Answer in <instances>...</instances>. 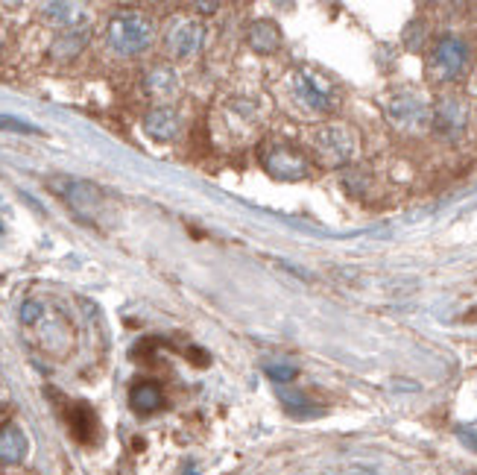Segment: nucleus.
Returning a JSON list of instances; mask_svg holds the SVG:
<instances>
[{
  "label": "nucleus",
  "instance_id": "1",
  "mask_svg": "<svg viewBox=\"0 0 477 475\" xmlns=\"http://www.w3.org/2000/svg\"><path fill=\"white\" fill-rule=\"evenodd\" d=\"M152 39H155V24L143 13H117L106 27L108 48L120 53V57H135V53L147 50Z\"/></svg>",
  "mask_w": 477,
  "mask_h": 475
},
{
  "label": "nucleus",
  "instance_id": "2",
  "mask_svg": "<svg viewBox=\"0 0 477 475\" xmlns=\"http://www.w3.org/2000/svg\"><path fill=\"white\" fill-rule=\"evenodd\" d=\"M469 57H472L469 44H465L460 36H442L437 41L434 53H430V74L442 83L457 80V76L465 71V65H469Z\"/></svg>",
  "mask_w": 477,
  "mask_h": 475
},
{
  "label": "nucleus",
  "instance_id": "3",
  "mask_svg": "<svg viewBox=\"0 0 477 475\" xmlns=\"http://www.w3.org/2000/svg\"><path fill=\"white\" fill-rule=\"evenodd\" d=\"M310 147H314L317 159L337 168V164H346L354 156V136L346 127H319L310 132Z\"/></svg>",
  "mask_w": 477,
  "mask_h": 475
},
{
  "label": "nucleus",
  "instance_id": "4",
  "mask_svg": "<svg viewBox=\"0 0 477 475\" xmlns=\"http://www.w3.org/2000/svg\"><path fill=\"white\" fill-rule=\"evenodd\" d=\"M264 171H267L273 180L282 182H296L308 176V159L302 150H296L293 145H273L264 150Z\"/></svg>",
  "mask_w": 477,
  "mask_h": 475
},
{
  "label": "nucleus",
  "instance_id": "5",
  "mask_svg": "<svg viewBox=\"0 0 477 475\" xmlns=\"http://www.w3.org/2000/svg\"><path fill=\"white\" fill-rule=\"evenodd\" d=\"M293 92H296L299 101L310 109H317V112H328V109H334V103H337L334 85H331L328 80H323V76L314 74V71H299L293 76Z\"/></svg>",
  "mask_w": 477,
  "mask_h": 475
},
{
  "label": "nucleus",
  "instance_id": "6",
  "mask_svg": "<svg viewBox=\"0 0 477 475\" xmlns=\"http://www.w3.org/2000/svg\"><path fill=\"white\" fill-rule=\"evenodd\" d=\"M203 24L199 21H179L170 32H168V48L176 59H191L194 53L203 48Z\"/></svg>",
  "mask_w": 477,
  "mask_h": 475
},
{
  "label": "nucleus",
  "instance_id": "7",
  "mask_svg": "<svg viewBox=\"0 0 477 475\" xmlns=\"http://www.w3.org/2000/svg\"><path fill=\"white\" fill-rule=\"evenodd\" d=\"M62 194L68 197V203H71L82 217H88V220H94V212H97V208H103V203H106L97 185H91V182H80V180H74V182H68V185H62Z\"/></svg>",
  "mask_w": 477,
  "mask_h": 475
},
{
  "label": "nucleus",
  "instance_id": "8",
  "mask_svg": "<svg viewBox=\"0 0 477 475\" xmlns=\"http://www.w3.org/2000/svg\"><path fill=\"white\" fill-rule=\"evenodd\" d=\"M30 452V440L18 423L0 426V461L4 463H21Z\"/></svg>",
  "mask_w": 477,
  "mask_h": 475
},
{
  "label": "nucleus",
  "instance_id": "9",
  "mask_svg": "<svg viewBox=\"0 0 477 475\" xmlns=\"http://www.w3.org/2000/svg\"><path fill=\"white\" fill-rule=\"evenodd\" d=\"M143 129H147V136L155 141H170L176 138V132H179V115H176L170 106L150 109L147 118H143Z\"/></svg>",
  "mask_w": 477,
  "mask_h": 475
},
{
  "label": "nucleus",
  "instance_id": "10",
  "mask_svg": "<svg viewBox=\"0 0 477 475\" xmlns=\"http://www.w3.org/2000/svg\"><path fill=\"white\" fill-rule=\"evenodd\" d=\"M247 44L255 53H273V50H279V44H282V30L267 18L252 21L247 30Z\"/></svg>",
  "mask_w": 477,
  "mask_h": 475
},
{
  "label": "nucleus",
  "instance_id": "11",
  "mask_svg": "<svg viewBox=\"0 0 477 475\" xmlns=\"http://www.w3.org/2000/svg\"><path fill=\"white\" fill-rule=\"evenodd\" d=\"M129 405L135 414L147 417V414H155L164 405V393L155 382H138L135 388L129 391Z\"/></svg>",
  "mask_w": 477,
  "mask_h": 475
},
{
  "label": "nucleus",
  "instance_id": "12",
  "mask_svg": "<svg viewBox=\"0 0 477 475\" xmlns=\"http://www.w3.org/2000/svg\"><path fill=\"white\" fill-rule=\"evenodd\" d=\"M390 118L398 127H421V120H425V103L410 94L395 97L390 103Z\"/></svg>",
  "mask_w": 477,
  "mask_h": 475
},
{
  "label": "nucleus",
  "instance_id": "13",
  "mask_svg": "<svg viewBox=\"0 0 477 475\" xmlns=\"http://www.w3.org/2000/svg\"><path fill=\"white\" fill-rule=\"evenodd\" d=\"M434 124H437L439 132H448V136H454V132H460L465 127V106L460 101H454V97H448V101H442L437 106Z\"/></svg>",
  "mask_w": 477,
  "mask_h": 475
},
{
  "label": "nucleus",
  "instance_id": "14",
  "mask_svg": "<svg viewBox=\"0 0 477 475\" xmlns=\"http://www.w3.org/2000/svg\"><path fill=\"white\" fill-rule=\"evenodd\" d=\"M85 41H88V32L85 30H71V32H65V36L56 39V44H53V53L62 59H71L76 57L82 48H85Z\"/></svg>",
  "mask_w": 477,
  "mask_h": 475
},
{
  "label": "nucleus",
  "instance_id": "15",
  "mask_svg": "<svg viewBox=\"0 0 477 475\" xmlns=\"http://www.w3.org/2000/svg\"><path fill=\"white\" fill-rule=\"evenodd\" d=\"M176 85H179V80H176L173 68H164L161 65V68L147 74V92H152V94H173Z\"/></svg>",
  "mask_w": 477,
  "mask_h": 475
},
{
  "label": "nucleus",
  "instance_id": "16",
  "mask_svg": "<svg viewBox=\"0 0 477 475\" xmlns=\"http://www.w3.org/2000/svg\"><path fill=\"white\" fill-rule=\"evenodd\" d=\"M44 13H48L50 21H56V24H65V27H76L82 21V6H76V4H48Z\"/></svg>",
  "mask_w": 477,
  "mask_h": 475
},
{
  "label": "nucleus",
  "instance_id": "17",
  "mask_svg": "<svg viewBox=\"0 0 477 475\" xmlns=\"http://www.w3.org/2000/svg\"><path fill=\"white\" fill-rule=\"evenodd\" d=\"M282 396V402L291 408V411H299V414H314V405H310L308 400H305V393H293V391H282L279 393Z\"/></svg>",
  "mask_w": 477,
  "mask_h": 475
},
{
  "label": "nucleus",
  "instance_id": "18",
  "mask_svg": "<svg viewBox=\"0 0 477 475\" xmlns=\"http://www.w3.org/2000/svg\"><path fill=\"white\" fill-rule=\"evenodd\" d=\"M44 317V305L39 300H27L24 308H21V320H24L27 326H39Z\"/></svg>",
  "mask_w": 477,
  "mask_h": 475
},
{
  "label": "nucleus",
  "instance_id": "19",
  "mask_svg": "<svg viewBox=\"0 0 477 475\" xmlns=\"http://www.w3.org/2000/svg\"><path fill=\"white\" fill-rule=\"evenodd\" d=\"M296 367H291V364H273V367H267V375L273 382H279V384H287V382H293L296 379Z\"/></svg>",
  "mask_w": 477,
  "mask_h": 475
},
{
  "label": "nucleus",
  "instance_id": "20",
  "mask_svg": "<svg viewBox=\"0 0 477 475\" xmlns=\"http://www.w3.org/2000/svg\"><path fill=\"white\" fill-rule=\"evenodd\" d=\"M0 129H15L21 132V136H36V127H30L24 124V120H18V118H6V115H0Z\"/></svg>",
  "mask_w": 477,
  "mask_h": 475
},
{
  "label": "nucleus",
  "instance_id": "21",
  "mask_svg": "<svg viewBox=\"0 0 477 475\" xmlns=\"http://www.w3.org/2000/svg\"><path fill=\"white\" fill-rule=\"evenodd\" d=\"M460 437L465 440V446H472L477 452V432H460Z\"/></svg>",
  "mask_w": 477,
  "mask_h": 475
},
{
  "label": "nucleus",
  "instance_id": "22",
  "mask_svg": "<svg viewBox=\"0 0 477 475\" xmlns=\"http://www.w3.org/2000/svg\"><path fill=\"white\" fill-rule=\"evenodd\" d=\"M196 9H199V13H214V9H217V4H199Z\"/></svg>",
  "mask_w": 477,
  "mask_h": 475
},
{
  "label": "nucleus",
  "instance_id": "23",
  "mask_svg": "<svg viewBox=\"0 0 477 475\" xmlns=\"http://www.w3.org/2000/svg\"><path fill=\"white\" fill-rule=\"evenodd\" d=\"M185 475H199V472H196L194 467H187V470H185Z\"/></svg>",
  "mask_w": 477,
  "mask_h": 475
},
{
  "label": "nucleus",
  "instance_id": "24",
  "mask_svg": "<svg viewBox=\"0 0 477 475\" xmlns=\"http://www.w3.org/2000/svg\"><path fill=\"white\" fill-rule=\"evenodd\" d=\"M477 317V308H474V312H469V314H465V320H474Z\"/></svg>",
  "mask_w": 477,
  "mask_h": 475
}]
</instances>
